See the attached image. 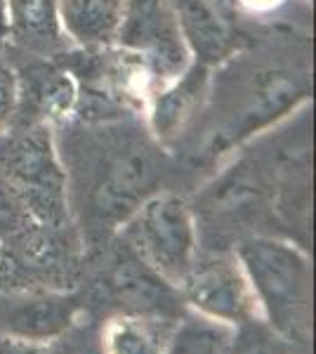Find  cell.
I'll use <instances>...</instances> for the list:
<instances>
[{"instance_id":"obj_12","label":"cell","mask_w":316,"mask_h":354,"mask_svg":"<svg viewBox=\"0 0 316 354\" xmlns=\"http://www.w3.org/2000/svg\"><path fill=\"white\" fill-rule=\"evenodd\" d=\"M192 62L215 68L243 50L257 33L241 24L220 0H172Z\"/></svg>"},{"instance_id":"obj_8","label":"cell","mask_w":316,"mask_h":354,"mask_svg":"<svg viewBox=\"0 0 316 354\" xmlns=\"http://www.w3.org/2000/svg\"><path fill=\"white\" fill-rule=\"evenodd\" d=\"M76 245L73 225L28 220L24 227L0 239V265L17 277L38 281L40 288L62 286L76 270Z\"/></svg>"},{"instance_id":"obj_4","label":"cell","mask_w":316,"mask_h":354,"mask_svg":"<svg viewBox=\"0 0 316 354\" xmlns=\"http://www.w3.org/2000/svg\"><path fill=\"white\" fill-rule=\"evenodd\" d=\"M76 83L73 121L106 123L145 118L151 78L135 57L118 48H71L59 57Z\"/></svg>"},{"instance_id":"obj_15","label":"cell","mask_w":316,"mask_h":354,"mask_svg":"<svg viewBox=\"0 0 316 354\" xmlns=\"http://www.w3.org/2000/svg\"><path fill=\"white\" fill-rule=\"evenodd\" d=\"M8 15V50L59 59L73 45L59 19V0H3Z\"/></svg>"},{"instance_id":"obj_18","label":"cell","mask_w":316,"mask_h":354,"mask_svg":"<svg viewBox=\"0 0 316 354\" xmlns=\"http://www.w3.org/2000/svg\"><path fill=\"white\" fill-rule=\"evenodd\" d=\"M229 10L236 15L241 24L252 31H304L309 28L295 24L300 19L309 24L312 0H224Z\"/></svg>"},{"instance_id":"obj_25","label":"cell","mask_w":316,"mask_h":354,"mask_svg":"<svg viewBox=\"0 0 316 354\" xmlns=\"http://www.w3.org/2000/svg\"><path fill=\"white\" fill-rule=\"evenodd\" d=\"M8 53V15H5V3L0 0V55Z\"/></svg>"},{"instance_id":"obj_1","label":"cell","mask_w":316,"mask_h":354,"mask_svg":"<svg viewBox=\"0 0 316 354\" xmlns=\"http://www.w3.org/2000/svg\"><path fill=\"white\" fill-rule=\"evenodd\" d=\"M312 88L309 33H257L243 50L210 68L203 111L180 149L185 161L217 170L243 145L312 104Z\"/></svg>"},{"instance_id":"obj_17","label":"cell","mask_w":316,"mask_h":354,"mask_svg":"<svg viewBox=\"0 0 316 354\" xmlns=\"http://www.w3.org/2000/svg\"><path fill=\"white\" fill-rule=\"evenodd\" d=\"M175 333L170 317L154 314H118L102 335L104 354H165Z\"/></svg>"},{"instance_id":"obj_9","label":"cell","mask_w":316,"mask_h":354,"mask_svg":"<svg viewBox=\"0 0 316 354\" xmlns=\"http://www.w3.org/2000/svg\"><path fill=\"white\" fill-rule=\"evenodd\" d=\"M185 300L212 322L248 324L255 314V295L239 260L224 250L198 255L180 283Z\"/></svg>"},{"instance_id":"obj_10","label":"cell","mask_w":316,"mask_h":354,"mask_svg":"<svg viewBox=\"0 0 316 354\" xmlns=\"http://www.w3.org/2000/svg\"><path fill=\"white\" fill-rule=\"evenodd\" d=\"M17 76V109L12 123H33L59 128L73 116L76 83L59 59L21 55L8 50Z\"/></svg>"},{"instance_id":"obj_21","label":"cell","mask_w":316,"mask_h":354,"mask_svg":"<svg viewBox=\"0 0 316 354\" xmlns=\"http://www.w3.org/2000/svg\"><path fill=\"white\" fill-rule=\"evenodd\" d=\"M28 220H33V218H31V213H28L26 203L21 201L19 194L0 177V239H5L8 234L24 227Z\"/></svg>"},{"instance_id":"obj_3","label":"cell","mask_w":316,"mask_h":354,"mask_svg":"<svg viewBox=\"0 0 316 354\" xmlns=\"http://www.w3.org/2000/svg\"><path fill=\"white\" fill-rule=\"evenodd\" d=\"M234 258L239 260L274 333L286 340H300L307 333L312 302V270L307 255L284 239L252 234L236 243Z\"/></svg>"},{"instance_id":"obj_16","label":"cell","mask_w":316,"mask_h":354,"mask_svg":"<svg viewBox=\"0 0 316 354\" xmlns=\"http://www.w3.org/2000/svg\"><path fill=\"white\" fill-rule=\"evenodd\" d=\"M125 0H59V19L73 48L116 43Z\"/></svg>"},{"instance_id":"obj_14","label":"cell","mask_w":316,"mask_h":354,"mask_svg":"<svg viewBox=\"0 0 316 354\" xmlns=\"http://www.w3.org/2000/svg\"><path fill=\"white\" fill-rule=\"evenodd\" d=\"M78 302L62 290H21L0 302V330L45 345L64 335L76 322Z\"/></svg>"},{"instance_id":"obj_5","label":"cell","mask_w":316,"mask_h":354,"mask_svg":"<svg viewBox=\"0 0 316 354\" xmlns=\"http://www.w3.org/2000/svg\"><path fill=\"white\" fill-rule=\"evenodd\" d=\"M0 177L19 194L33 220L73 225L55 128L10 123L0 130Z\"/></svg>"},{"instance_id":"obj_2","label":"cell","mask_w":316,"mask_h":354,"mask_svg":"<svg viewBox=\"0 0 316 354\" xmlns=\"http://www.w3.org/2000/svg\"><path fill=\"white\" fill-rule=\"evenodd\" d=\"M66 175L71 220L90 243H109L125 220L156 192L165 189L177 161L149 133L145 118L55 128Z\"/></svg>"},{"instance_id":"obj_22","label":"cell","mask_w":316,"mask_h":354,"mask_svg":"<svg viewBox=\"0 0 316 354\" xmlns=\"http://www.w3.org/2000/svg\"><path fill=\"white\" fill-rule=\"evenodd\" d=\"M17 109V76L8 55H0V130H5L15 118Z\"/></svg>"},{"instance_id":"obj_23","label":"cell","mask_w":316,"mask_h":354,"mask_svg":"<svg viewBox=\"0 0 316 354\" xmlns=\"http://www.w3.org/2000/svg\"><path fill=\"white\" fill-rule=\"evenodd\" d=\"M59 342L50 350L48 354H104L102 350V340H97L90 330L80 328V330H71L68 328L64 335L57 338Z\"/></svg>"},{"instance_id":"obj_7","label":"cell","mask_w":316,"mask_h":354,"mask_svg":"<svg viewBox=\"0 0 316 354\" xmlns=\"http://www.w3.org/2000/svg\"><path fill=\"white\" fill-rule=\"evenodd\" d=\"M113 45L140 62L154 88L192 64L172 0H125Z\"/></svg>"},{"instance_id":"obj_6","label":"cell","mask_w":316,"mask_h":354,"mask_svg":"<svg viewBox=\"0 0 316 354\" xmlns=\"http://www.w3.org/2000/svg\"><path fill=\"white\" fill-rule=\"evenodd\" d=\"M172 286H180L198 258V232L189 198L175 189L149 196L113 234Z\"/></svg>"},{"instance_id":"obj_13","label":"cell","mask_w":316,"mask_h":354,"mask_svg":"<svg viewBox=\"0 0 316 354\" xmlns=\"http://www.w3.org/2000/svg\"><path fill=\"white\" fill-rule=\"evenodd\" d=\"M106 253L102 267V288L113 305H118L123 314H154L168 317L175 310L177 290L172 283L151 270L142 258L118 239Z\"/></svg>"},{"instance_id":"obj_11","label":"cell","mask_w":316,"mask_h":354,"mask_svg":"<svg viewBox=\"0 0 316 354\" xmlns=\"http://www.w3.org/2000/svg\"><path fill=\"white\" fill-rule=\"evenodd\" d=\"M208 81L210 68L192 62L177 78L149 93L145 125L172 156L182 149L192 130L196 128L208 95Z\"/></svg>"},{"instance_id":"obj_20","label":"cell","mask_w":316,"mask_h":354,"mask_svg":"<svg viewBox=\"0 0 316 354\" xmlns=\"http://www.w3.org/2000/svg\"><path fill=\"white\" fill-rule=\"evenodd\" d=\"M227 354H288L279 333L248 322V326L239 333V338L229 342Z\"/></svg>"},{"instance_id":"obj_19","label":"cell","mask_w":316,"mask_h":354,"mask_svg":"<svg viewBox=\"0 0 316 354\" xmlns=\"http://www.w3.org/2000/svg\"><path fill=\"white\" fill-rule=\"evenodd\" d=\"M232 333L212 319H187L168 342L165 354H227Z\"/></svg>"},{"instance_id":"obj_24","label":"cell","mask_w":316,"mask_h":354,"mask_svg":"<svg viewBox=\"0 0 316 354\" xmlns=\"http://www.w3.org/2000/svg\"><path fill=\"white\" fill-rule=\"evenodd\" d=\"M0 354H48V347L15 338V335L0 330Z\"/></svg>"}]
</instances>
